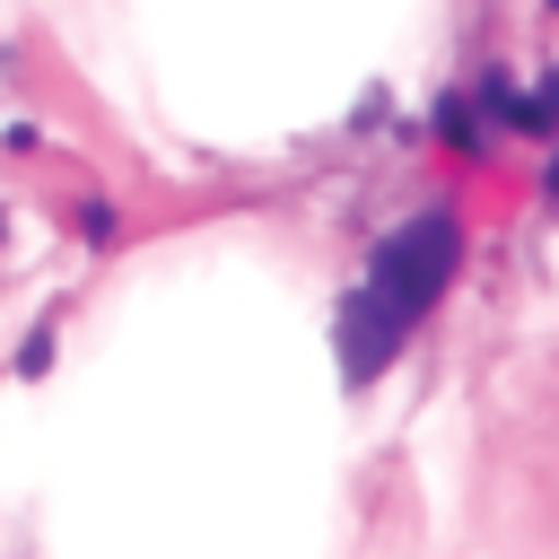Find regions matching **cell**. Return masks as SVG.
Here are the masks:
<instances>
[{"label":"cell","mask_w":559,"mask_h":559,"mask_svg":"<svg viewBox=\"0 0 559 559\" xmlns=\"http://www.w3.org/2000/svg\"><path fill=\"white\" fill-rule=\"evenodd\" d=\"M542 192H550V201H559V157H550V175H542Z\"/></svg>","instance_id":"obj_2"},{"label":"cell","mask_w":559,"mask_h":559,"mask_svg":"<svg viewBox=\"0 0 559 559\" xmlns=\"http://www.w3.org/2000/svg\"><path fill=\"white\" fill-rule=\"evenodd\" d=\"M454 271H463V227H454L445 210L402 218V227L367 253V280H358V297H349L341 323H332V341H341V384H376V376L402 358L411 323L454 288Z\"/></svg>","instance_id":"obj_1"}]
</instances>
